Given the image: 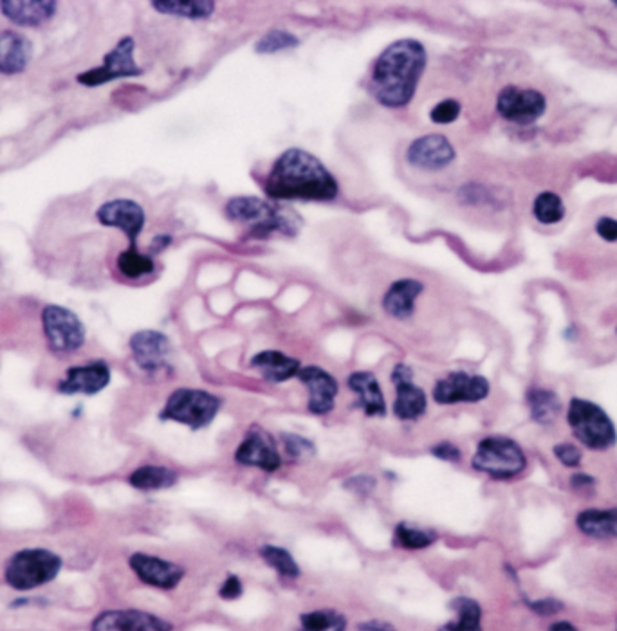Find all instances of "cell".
<instances>
[{"mask_svg":"<svg viewBox=\"0 0 617 631\" xmlns=\"http://www.w3.org/2000/svg\"><path fill=\"white\" fill-rule=\"evenodd\" d=\"M475 471L491 476L495 480H511L522 475L527 467V457L520 444L509 437L493 435L479 442L471 458Z\"/></svg>","mask_w":617,"mask_h":631,"instance_id":"obj_6","label":"cell"},{"mask_svg":"<svg viewBox=\"0 0 617 631\" xmlns=\"http://www.w3.org/2000/svg\"><path fill=\"white\" fill-rule=\"evenodd\" d=\"M111 383V366L102 359L67 368L56 390L64 395H96Z\"/></svg>","mask_w":617,"mask_h":631,"instance_id":"obj_17","label":"cell"},{"mask_svg":"<svg viewBox=\"0 0 617 631\" xmlns=\"http://www.w3.org/2000/svg\"><path fill=\"white\" fill-rule=\"evenodd\" d=\"M345 487L354 493L370 494L376 489V478L370 475L352 476L345 482Z\"/></svg>","mask_w":617,"mask_h":631,"instance_id":"obj_41","label":"cell"},{"mask_svg":"<svg viewBox=\"0 0 617 631\" xmlns=\"http://www.w3.org/2000/svg\"><path fill=\"white\" fill-rule=\"evenodd\" d=\"M129 347L136 365L147 374L165 370L172 354L170 339L159 330H139L130 338Z\"/></svg>","mask_w":617,"mask_h":631,"instance_id":"obj_15","label":"cell"},{"mask_svg":"<svg viewBox=\"0 0 617 631\" xmlns=\"http://www.w3.org/2000/svg\"><path fill=\"white\" fill-rule=\"evenodd\" d=\"M450 608L455 612V621L446 622L439 631H482V608L471 597H455Z\"/></svg>","mask_w":617,"mask_h":631,"instance_id":"obj_29","label":"cell"},{"mask_svg":"<svg viewBox=\"0 0 617 631\" xmlns=\"http://www.w3.org/2000/svg\"><path fill=\"white\" fill-rule=\"evenodd\" d=\"M170 240H172V238L165 237V235H163V237L154 238V244H152V251H154V253H161V251H163V249H165V247L168 246V244H170Z\"/></svg>","mask_w":617,"mask_h":631,"instance_id":"obj_47","label":"cell"},{"mask_svg":"<svg viewBox=\"0 0 617 631\" xmlns=\"http://www.w3.org/2000/svg\"><path fill=\"white\" fill-rule=\"evenodd\" d=\"M350 392L358 395L356 406L363 410L367 417H385L387 401L379 385L378 377L372 372H354L347 379Z\"/></svg>","mask_w":617,"mask_h":631,"instance_id":"obj_23","label":"cell"},{"mask_svg":"<svg viewBox=\"0 0 617 631\" xmlns=\"http://www.w3.org/2000/svg\"><path fill=\"white\" fill-rule=\"evenodd\" d=\"M457 157L450 139L443 134H426L406 148V161L415 168L437 172L452 165Z\"/></svg>","mask_w":617,"mask_h":631,"instance_id":"obj_18","label":"cell"},{"mask_svg":"<svg viewBox=\"0 0 617 631\" xmlns=\"http://www.w3.org/2000/svg\"><path fill=\"white\" fill-rule=\"evenodd\" d=\"M224 211L231 222L249 226L253 238H266L277 231L289 237L298 233V224L289 219L286 211L258 197H235Z\"/></svg>","mask_w":617,"mask_h":631,"instance_id":"obj_4","label":"cell"},{"mask_svg":"<svg viewBox=\"0 0 617 631\" xmlns=\"http://www.w3.org/2000/svg\"><path fill=\"white\" fill-rule=\"evenodd\" d=\"M549 631H578V628L569 621L554 622Z\"/></svg>","mask_w":617,"mask_h":631,"instance_id":"obj_48","label":"cell"},{"mask_svg":"<svg viewBox=\"0 0 617 631\" xmlns=\"http://www.w3.org/2000/svg\"><path fill=\"white\" fill-rule=\"evenodd\" d=\"M545 109V96L535 89H518L515 85H507L498 94V114L511 123L531 125L544 116Z\"/></svg>","mask_w":617,"mask_h":631,"instance_id":"obj_11","label":"cell"},{"mask_svg":"<svg viewBox=\"0 0 617 631\" xmlns=\"http://www.w3.org/2000/svg\"><path fill=\"white\" fill-rule=\"evenodd\" d=\"M527 406L536 424L551 426L562 415V401L553 390L531 388L527 392Z\"/></svg>","mask_w":617,"mask_h":631,"instance_id":"obj_27","label":"cell"},{"mask_svg":"<svg viewBox=\"0 0 617 631\" xmlns=\"http://www.w3.org/2000/svg\"><path fill=\"white\" fill-rule=\"evenodd\" d=\"M235 462L240 466L258 467L262 471L275 473L282 467V457L278 453L277 442L268 431L253 426L235 451Z\"/></svg>","mask_w":617,"mask_h":631,"instance_id":"obj_12","label":"cell"},{"mask_svg":"<svg viewBox=\"0 0 617 631\" xmlns=\"http://www.w3.org/2000/svg\"><path fill=\"white\" fill-rule=\"evenodd\" d=\"M64 559L46 547H26L11 554L4 567L6 585L17 592H31L60 576Z\"/></svg>","mask_w":617,"mask_h":631,"instance_id":"obj_3","label":"cell"},{"mask_svg":"<svg viewBox=\"0 0 617 631\" xmlns=\"http://www.w3.org/2000/svg\"><path fill=\"white\" fill-rule=\"evenodd\" d=\"M433 457L444 460V462H461L462 453L461 449L457 448L452 442H441V444H435L432 448Z\"/></svg>","mask_w":617,"mask_h":631,"instance_id":"obj_42","label":"cell"},{"mask_svg":"<svg viewBox=\"0 0 617 631\" xmlns=\"http://www.w3.org/2000/svg\"><path fill=\"white\" fill-rule=\"evenodd\" d=\"M179 480V475L174 469L165 466H154L147 464L132 471L129 475V484L138 489V491H161V489H170L174 487Z\"/></svg>","mask_w":617,"mask_h":631,"instance_id":"obj_28","label":"cell"},{"mask_svg":"<svg viewBox=\"0 0 617 631\" xmlns=\"http://www.w3.org/2000/svg\"><path fill=\"white\" fill-rule=\"evenodd\" d=\"M533 213L542 224H556L565 217L562 197L553 192L540 193L533 204Z\"/></svg>","mask_w":617,"mask_h":631,"instance_id":"obj_35","label":"cell"},{"mask_svg":"<svg viewBox=\"0 0 617 631\" xmlns=\"http://www.w3.org/2000/svg\"><path fill=\"white\" fill-rule=\"evenodd\" d=\"M134 49H136L134 38H121L116 47L105 55L100 67H94L85 73L78 74V82L85 87H98V85L112 82V80L132 78V76L143 74V69L134 60Z\"/></svg>","mask_w":617,"mask_h":631,"instance_id":"obj_9","label":"cell"},{"mask_svg":"<svg viewBox=\"0 0 617 631\" xmlns=\"http://www.w3.org/2000/svg\"><path fill=\"white\" fill-rule=\"evenodd\" d=\"M567 422L572 435L592 451H607L617 444L616 424L608 413L592 401L574 397L569 404Z\"/></svg>","mask_w":617,"mask_h":631,"instance_id":"obj_5","label":"cell"},{"mask_svg":"<svg viewBox=\"0 0 617 631\" xmlns=\"http://www.w3.org/2000/svg\"><path fill=\"white\" fill-rule=\"evenodd\" d=\"M553 453L556 460L565 467H578L581 464V460H583L581 449L576 444H569V442L556 444Z\"/></svg>","mask_w":617,"mask_h":631,"instance_id":"obj_39","label":"cell"},{"mask_svg":"<svg viewBox=\"0 0 617 631\" xmlns=\"http://www.w3.org/2000/svg\"><path fill=\"white\" fill-rule=\"evenodd\" d=\"M58 10L55 0H0V13L11 24L37 28L53 19Z\"/></svg>","mask_w":617,"mask_h":631,"instance_id":"obj_21","label":"cell"},{"mask_svg":"<svg viewBox=\"0 0 617 631\" xmlns=\"http://www.w3.org/2000/svg\"><path fill=\"white\" fill-rule=\"evenodd\" d=\"M360 631H397L390 622L387 621H369L361 622Z\"/></svg>","mask_w":617,"mask_h":631,"instance_id":"obj_46","label":"cell"},{"mask_svg":"<svg viewBox=\"0 0 617 631\" xmlns=\"http://www.w3.org/2000/svg\"><path fill=\"white\" fill-rule=\"evenodd\" d=\"M260 558L268 563L269 567L277 572L278 576L286 577V579H298L302 570L298 567L293 554L284 547L277 545H264L260 549Z\"/></svg>","mask_w":617,"mask_h":631,"instance_id":"obj_32","label":"cell"},{"mask_svg":"<svg viewBox=\"0 0 617 631\" xmlns=\"http://www.w3.org/2000/svg\"><path fill=\"white\" fill-rule=\"evenodd\" d=\"M264 192L273 201H334L340 184L318 157L289 148L271 166Z\"/></svg>","mask_w":617,"mask_h":631,"instance_id":"obj_1","label":"cell"},{"mask_svg":"<svg viewBox=\"0 0 617 631\" xmlns=\"http://www.w3.org/2000/svg\"><path fill=\"white\" fill-rule=\"evenodd\" d=\"M129 567L143 585L174 590L185 577V568L174 561L150 556L145 552H136L129 558Z\"/></svg>","mask_w":617,"mask_h":631,"instance_id":"obj_14","label":"cell"},{"mask_svg":"<svg viewBox=\"0 0 617 631\" xmlns=\"http://www.w3.org/2000/svg\"><path fill=\"white\" fill-rule=\"evenodd\" d=\"M152 8L174 17L183 19H208L215 11L213 0H154Z\"/></svg>","mask_w":617,"mask_h":631,"instance_id":"obj_30","label":"cell"},{"mask_svg":"<svg viewBox=\"0 0 617 631\" xmlns=\"http://www.w3.org/2000/svg\"><path fill=\"white\" fill-rule=\"evenodd\" d=\"M249 365L257 368L264 379H268L269 383H284L298 375L302 370L300 361L295 357L286 356L278 350H264L258 352L257 356L251 359Z\"/></svg>","mask_w":617,"mask_h":631,"instance_id":"obj_25","label":"cell"},{"mask_svg":"<svg viewBox=\"0 0 617 631\" xmlns=\"http://www.w3.org/2000/svg\"><path fill=\"white\" fill-rule=\"evenodd\" d=\"M302 631H345L347 619L336 610H314L300 617Z\"/></svg>","mask_w":617,"mask_h":631,"instance_id":"obj_34","label":"cell"},{"mask_svg":"<svg viewBox=\"0 0 617 631\" xmlns=\"http://www.w3.org/2000/svg\"><path fill=\"white\" fill-rule=\"evenodd\" d=\"M424 291V285L412 278H403L390 285L383 296V309L396 320H408L415 311V302Z\"/></svg>","mask_w":617,"mask_h":631,"instance_id":"obj_24","label":"cell"},{"mask_svg":"<svg viewBox=\"0 0 617 631\" xmlns=\"http://www.w3.org/2000/svg\"><path fill=\"white\" fill-rule=\"evenodd\" d=\"M596 231L605 242H617V220L601 217L596 224Z\"/></svg>","mask_w":617,"mask_h":631,"instance_id":"obj_43","label":"cell"},{"mask_svg":"<svg viewBox=\"0 0 617 631\" xmlns=\"http://www.w3.org/2000/svg\"><path fill=\"white\" fill-rule=\"evenodd\" d=\"M392 383L396 385L394 415L399 421H417L428 410V399L424 390L414 383V372L405 363H399L392 370Z\"/></svg>","mask_w":617,"mask_h":631,"instance_id":"obj_16","label":"cell"},{"mask_svg":"<svg viewBox=\"0 0 617 631\" xmlns=\"http://www.w3.org/2000/svg\"><path fill=\"white\" fill-rule=\"evenodd\" d=\"M298 46H300V40L295 35L282 31V29H273V31H269L268 35H264L258 40L255 51L260 55H273L278 51H286V49H293V47Z\"/></svg>","mask_w":617,"mask_h":631,"instance_id":"obj_36","label":"cell"},{"mask_svg":"<svg viewBox=\"0 0 617 631\" xmlns=\"http://www.w3.org/2000/svg\"><path fill=\"white\" fill-rule=\"evenodd\" d=\"M242 594H244V586H242L239 577L233 576V574L226 577V581L222 583L221 590H219V597L224 601H235Z\"/></svg>","mask_w":617,"mask_h":631,"instance_id":"obj_40","label":"cell"},{"mask_svg":"<svg viewBox=\"0 0 617 631\" xmlns=\"http://www.w3.org/2000/svg\"><path fill=\"white\" fill-rule=\"evenodd\" d=\"M96 219L107 228L120 229L129 238L130 247H138V238L145 228L147 215L138 202L132 199H114L105 202L96 211Z\"/></svg>","mask_w":617,"mask_h":631,"instance_id":"obj_13","label":"cell"},{"mask_svg":"<svg viewBox=\"0 0 617 631\" xmlns=\"http://www.w3.org/2000/svg\"><path fill=\"white\" fill-rule=\"evenodd\" d=\"M221 406V399L210 392L197 388H177L166 399L159 419L185 424L194 431L203 430L215 421Z\"/></svg>","mask_w":617,"mask_h":631,"instance_id":"obj_7","label":"cell"},{"mask_svg":"<svg viewBox=\"0 0 617 631\" xmlns=\"http://www.w3.org/2000/svg\"><path fill=\"white\" fill-rule=\"evenodd\" d=\"M489 381L482 375L450 372L433 386V401L443 406L457 403H480L489 395Z\"/></svg>","mask_w":617,"mask_h":631,"instance_id":"obj_10","label":"cell"},{"mask_svg":"<svg viewBox=\"0 0 617 631\" xmlns=\"http://www.w3.org/2000/svg\"><path fill=\"white\" fill-rule=\"evenodd\" d=\"M33 58V44L13 29L0 31V74H20Z\"/></svg>","mask_w":617,"mask_h":631,"instance_id":"obj_22","label":"cell"},{"mask_svg":"<svg viewBox=\"0 0 617 631\" xmlns=\"http://www.w3.org/2000/svg\"><path fill=\"white\" fill-rule=\"evenodd\" d=\"M296 377L309 390V412L313 415H327L334 410L336 397L340 394V385L327 370L320 366H305Z\"/></svg>","mask_w":617,"mask_h":631,"instance_id":"obj_20","label":"cell"},{"mask_svg":"<svg viewBox=\"0 0 617 631\" xmlns=\"http://www.w3.org/2000/svg\"><path fill=\"white\" fill-rule=\"evenodd\" d=\"M40 320L47 348L56 356H69L85 345L87 330L71 309L62 305H46Z\"/></svg>","mask_w":617,"mask_h":631,"instance_id":"obj_8","label":"cell"},{"mask_svg":"<svg viewBox=\"0 0 617 631\" xmlns=\"http://www.w3.org/2000/svg\"><path fill=\"white\" fill-rule=\"evenodd\" d=\"M461 103L457 100H444L437 103L430 112V119L437 125H450L461 114Z\"/></svg>","mask_w":617,"mask_h":631,"instance_id":"obj_38","label":"cell"},{"mask_svg":"<svg viewBox=\"0 0 617 631\" xmlns=\"http://www.w3.org/2000/svg\"><path fill=\"white\" fill-rule=\"evenodd\" d=\"M170 622L141 610H105L94 617L91 631H172Z\"/></svg>","mask_w":617,"mask_h":631,"instance_id":"obj_19","label":"cell"},{"mask_svg":"<svg viewBox=\"0 0 617 631\" xmlns=\"http://www.w3.org/2000/svg\"><path fill=\"white\" fill-rule=\"evenodd\" d=\"M580 532L596 540L617 538V507L612 509H585L576 516Z\"/></svg>","mask_w":617,"mask_h":631,"instance_id":"obj_26","label":"cell"},{"mask_svg":"<svg viewBox=\"0 0 617 631\" xmlns=\"http://www.w3.org/2000/svg\"><path fill=\"white\" fill-rule=\"evenodd\" d=\"M437 540H439L437 532L419 529V527L408 525L405 522L399 523L396 527V532H394V543H396L397 547L405 550L428 549Z\"/></svg>","mask_w":617,"mask_h":631,"instance_id":"obj_33","label":"cell"},{"mask_svg":"<svg viewBox=\"0 0 617 631\" xmlns=\"http://www.w3.org/2000/svg\"><path fill=\"white\" fill-rule=\"evenodd\" d=\"M280 440L284 444L287 455L295 460H304V458L313 457L316 453V446L309 439H305L302 435L296 433H282Z\"/></svg>","mask_w":617,"mask_h":631,"instance_id":"obj_37","label":"cell"},{"mask_svg":"<svg viewBox=\"0 0 617 631\" xmlns=\"http://www.w3.org/2000/svg\"><path fill=\"white\" fill-rule=\"evenodd\" d=\"M614 6H616V8H617V2H614Z\"/></svg>","mask_w":617,"mask_h":631,"instance_id":"obj_49","label":"cell"},{"mask_svg":"<svg viewBox=\"0 0 617 631\" xmlns=\"http://www.w3.org/2000/svg\"><path fill=\"white\" fill-rule=\"evenodd\" d=\"M118 269L123 276L130 280H139L143 276L152 275L156 271V262L150 255L141 253L138 247H130L120 253Z\"/></svg>","mask_w":617,"mask_h":631,"instance_id":"obj_31","label":"cell"},{"mask_svg":"<svg viewBox=\"0 0 617 631\" xmlns=\"http://www.w3.org/2000/svg\"><path fill=\"white\" fill-rule=\"evenodd\" d=\"M428 55L426 47L414 38L397 40L378 56L370 73L369 91L388 109H403L414 100L423 78Z\"/></svg>","mask_w":617,"mask_h":631,"instance_id":"obj_2","label":"cell"},{"mask_svg":"<svg viewBox=\"0 0 617 631\" xmlns=\"http://www.w3.org/2000/svg\"><path fill=\"white\" fill-rule=\"evenodd\" d=\"M531 608L540 615H554V613L562 610L563 604L560 601H554V599H542V601L531 603Z\"/></svg>","mask_w":617,"mask_h":631,"instance_id":"obj_44","label":"cell"},{"mask_svg":"<svg viewBox=\"0 0 617 631\" xmlns=\"http://www.w3.org/2000/svg\"><path fill=\"white\" fill-rule=\"evenodd\" d=\"M594 484H596V480L592 476L583 475V473H578L571 478L572 489H576V491H590Z\"/></svg>","mask_w":617,"mask_h":631,"instance_id":"obj_45","label":"cell"}]
</instances>
